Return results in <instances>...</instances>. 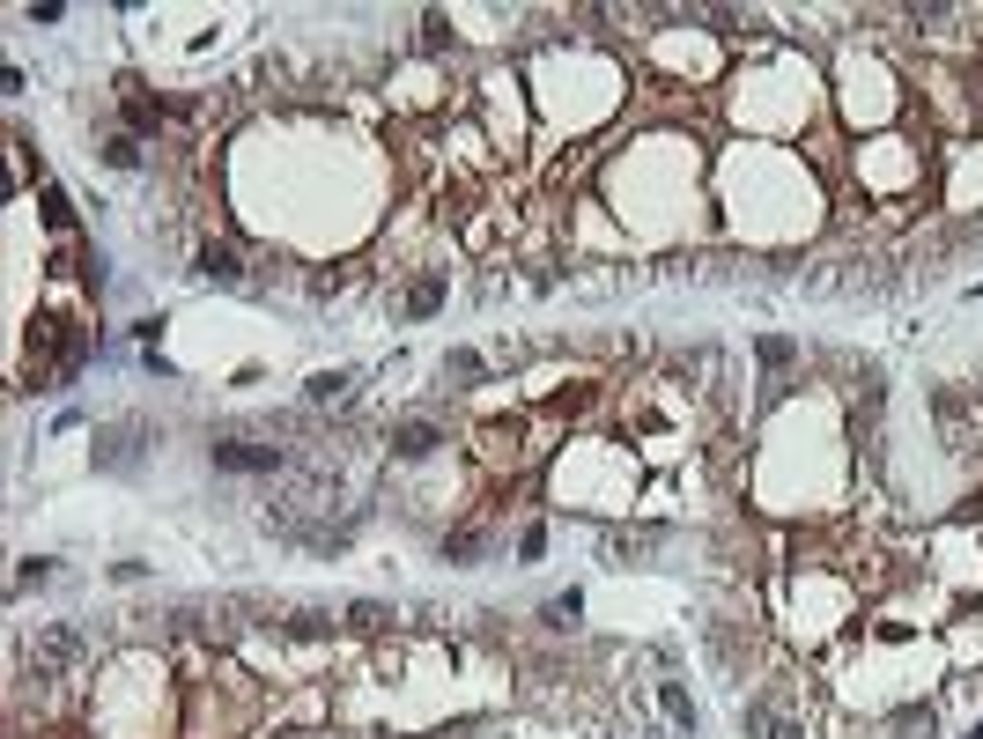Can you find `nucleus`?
Here are the masks:
<instances>
[{"label":"nucleus","mask_w":983,"mask_h":739,"mask_svg":"<svg viewBox=\"0 0 983 739\" xmlns=\"http://www.w3.org/2000/svg\"><path fill=\"white\" fill-rule=\"evenodd\" d=\"M444 555H459V562H466V555H481V533H451V540H444Z\"/></svg>","instance_id":"13"},{"label":"nucleus","mask_w":983,"mask_h":739,"mask_svg":"<svg viewBox=\"0 0 983 739\" xmlns=\"http://www.w3.org/2000/svg\"><path fill=\"white\" fill-rule=\"evenodd\" d=\"M215 466H222V473H274V466H281V444H244V437H230V444H215Z\"/></svg>","instance_id":"1"},{"label":"nucleus","mask_w":983,"mask_h":739,"mask_svg":"<svg viewBox=\"0 0 983 739\" xmlns=\"http://www.w3.org/2000/svg\"><path fill=\"white\" fill-rule=\"evenodd\" d=\"M969 739H983V732H969Z\"/></svg>","instance_id":"14"},{"label":"nucleus","mask_w":983,"mask_h":739,"mask_svg":"<svg viewBox=\"0 0 983 739\" xmlns=\"http://www.w3.org/2000/svg\"><path fill=\"white\" fill-rule=\"evenodd\" d=\"M311 407H348V377H311Z\"/></svg>","instance_id":"6"},{"label":"nucleus","mask_w":983,"mask_h":739,"mask_svg":"<svg viewBox=\"0 0 983 739\" xmlns=\"http://www.w3.org/2000/svg\"><path fill=\"white\" fill-rule=\"evenodd\" d=\"M134 437H141V422H111L104 437H97V466H126V459L141 451Z\"/></svg>","instance_id":"3"},{"label":"nucleus","mask_w":983,"mask_h":739,"mask_svg":"<svg viewBox=\"0 0 983 739\" xmlns=\"http://www.w3.org/2000/svg\"><path fill=\"white\" fill-rule=\"evenodd\" d=\"M348 621L370 636V629H385V606H370V599H363V606H348Z\"/></svg>","instance_id":"10"},{"label":"nucleus","mask_w":983,"mask_h":739,"mask_svg":"<svg viewBox=\"0 0 983 739\" xmlns=\"http://www.w3.org/2000/svg\"><path fill=\"white\" fill-rule=\"evenodd\" d=\"M67 658H82V636H74V629H45V636H37V651H30V673L52 680Z\"/></svg>","instance_id":"2"},{"label":"nucleus","mask_w":983,"mask_h":739,"mask_svg":"<svg viewBox=\"0 0 983 739\" xmlns=\"http://www.w3.org/2000/svg\"><path fill=\"white\" fill-rule=\"evenodd\" d=\"M437 303H444V289H437V281H414V296H407V311H437Z\"/></svg>","instance_id":"9"},{"label":"nucleus","mask_w":983,"mask_h":739,"mask_svg":"<svg viewBox=\"0 0 983 739\" xmlns=\"http://www.w3.org/2000/svg\"><path fill=\"white\" fill-rule=\"evenodd\" d=\"M747 717H754V725H762V732H769V739H799V732H791V725H784V717H769V710H762V703H754V710H747Z\"/></svg>","instance_id":"11"},{"label":"nucleus","mask_w":983,"mask_h":739,"mask_svg":"<svg viewBox=\"0 0 983 739\" xmlns=\"http://www.w3.org/2000/svg\"><path fill=\"white\" fill-rule=\"evenodd\" d=\"M392 451H400V459H422V451H437V429L429 422H400L392 429Z\"/></svg>","instance_id":"5"},{"label":"nucleus","mask_w":983,"mask_h":739,"mask_svg":"<svg viewBox=\"0 0 983 739\" xmlns=\"http://www.w3.org/2000/svg\"><path fill=\"white\" fill-rule=\"evenodd\" d=\"M658 703H666V717H673V725H695V710H688V695H680V688H673V680H666V688H658Z\"/></svg>","instance_id":"8"},{"label":"nucleus","mask_w":983,"mask_h":739,"mask_svg":"<svg viewBox=\"0 0 983 739\" xmlns=\"http://www.w3.org/2000/svg\"><path fill=\"white\" fill-rule=\"evenodd\" d=\"M200 274H207V281H222V289H230V281H244V267H237V252H230V244H200Z\"/></svg>","instance_id":"4"},{"label":"nucleus","mask_w":983,"mask_h":739,"mask_svg":"<svg viewBox=\"0 0 983 739\" xmlns=\"http://www.w3.org/2000/svg\"><path fill=\"white\" fill-rule=\"evenodd\" d=\"M104 156H111V163H119V170H134V163H141V148H134V141H126V134H119V141H111V148H104Z\"/></svg>","instance_id":"12"},{"label":"nucleus","mask_w":983,"mask_h":739,"mask_svg":"<svg viewBox=\"0 0 983 739\" xmlns=\"http://www.w3.org/2000/svg\"><path fill=\"white\" fill-rule=\"evenodd\" d=\"M37 207H45V222H52V230H74V207H67V193H52V185H45V193H37Z\"/></svg>","instance_id":"7"}]
</instances>
